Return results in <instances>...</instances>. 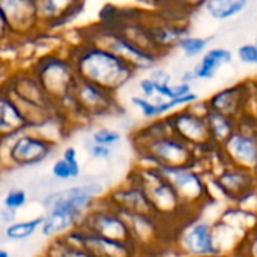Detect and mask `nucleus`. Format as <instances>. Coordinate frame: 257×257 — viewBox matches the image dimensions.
<instances>
[{
    "mask_svg": "<svg viewBox=\"0 0 257 257\" xmlns=\"http://www.w3.org/2000/svg\"><path fill=\"white\" fill-rule=\"evenodd\" d=\"M80 41L90 42L99 47H104L128 62L137 72L143 71H152L158 66L161 56L149 51L148 48L137 44L134 39H131L126 33L122 30L105 26V24H95L92 27H86L81 30Z\"/></svg>",
    "mask_w": 257,
    "mask_h": 257,
    "instance_id": "nucleus-7",
    "label": "nucleus"
},
{
    "mask_svg": "<svg viewBox=\"0 0 257 257\" xmlns=\"http://www.w3.org/2000/svg\"><path fill=\"white\" fill-rule=\"evenodd\" d=\"M128 178L143 188L157 215L175 230L187 220L197 217L184 205V202L160 169L137 164L128 173Z\"/></svg>",
    "mask_w": 257,
    "mask_h": 257,
    "instance_id": "nucleus-6",
    "label": "nucleus"
},
{
    "mask_svg": "<svg viewBox=\"0 0 257 257\" xmlns=\"http://www.w3.org/2000/svg\"><path fill=\"white\" fill-rule=\"evenodd\" d=\"M63 238L78 247L86 248L95 257H142L139 248L131 242H122V241L102 238L81 227L72 229Z\"/></svg>",
    "mask_w": 257,
    "mask_h": 257,
    "instance_id": "nucleus-17",
    "label": "nucleus"
},
{
    "mask_svg": "<svg viewBox=\"0 0 257 257\" xmlns=\"http://www.w3.org/2000/svg\"><path fill=\"white\" fill-rule=\"evenodd\" d=\"M0 145L5 169H27L47 161L56 152L59 142L35 130H26Z\"/></svg>",
    "mask_w": 257,
    "mask_h": 257,
    "instance_id": "nucleus-9",
    "label": "nucleus"
},
{
    "mask_svg": "<svg viewBox=\"0 0 257 257\" xmlns=\"http://www.w3.org/2000/svg\"><path fill=\"white\" fill-rule=\"evenodd\" d=\"M253 173H254V176H256V179H257V164L254 166V169H253Z\"/></svg>",
    "mask_w": 257,
    "mask_h": 257,
    "instance_id": "nucleus-41",
    "label": "nucleus"
},
{
    "mask_svg": "<svg viewBox=\"0 0 257 257\" xmlns=\"http://www.w3.org/2000/svg\"><path fill=\"white\" fill-rule=\"evenodd\" d=\"M44 254L47 257H95L86 248L66 241L63 236L48 241Z\"/></svg>",
    "mask_w": 257,
    "mask_h": 257,
    "instance_id": "nucleus-29",
    "label": "nucleus"
},
{
    "mask_svg": "<svg viewBox=\"0 0 257 257\" xmlns=\"http://www.w3.org/2000/svg\"><path fill=\"white\" fill-rule=\"evenodd\" d=\"M137 89H139L140 96H143L148 101L155 102V104L173 101V99L187 96L194 92L191 84H185V83H179V81L170 83V84H163V83H157V81L151 80L149 77L140 78Z\"/></svg>",
    "mask_w": 257,
    "mask_h": 257,
    "instance_id": "nucleus-21",
    "label": "nucleus"
},
{
    "mask_svg": "<svg viewBox=\"0 0 257 257\" xmlns=\"http://www.w3.org/2000/svg\"><path fill=\"white\" fill-rule=\"evenodd\" d=\"M89 142L95 143V145H101L105 148L113 149L114 146H117L122 142V134L120 131L110 128V126H99L96 130H93L90 133V139Z\"/></svg>",
    "mask_w": 257,
    "mask_h": 257,
    "instance_id": "nucleus-30",
    "label": "nucleus"
},
{
    "mask_svg": "<svg viewBox=\"0 0 257 257\" xmlns=\"http://www.w3.org/2000/svg\"><path fill=\"white\" fill-rule=\"evenodd\" d=\"M27 202H29V196H27L26 190H23V188H12V190H9L5 194L2 206L9 209V211L18 212L20 209H23L27 205Z\"/></svg>",
    "mask_w": 257,
    "mask_h": 257,
    "instance_id": "nucleus-31",
    "label": "nucleus"
},
{
    "mask_svg": "<svg viewBox=\"0 0 257 257\" xmlns=\"http://www.w3.org/2000/svg\"><path fill=\"white\" fill-rule=\"evenodd\" d=\"M131 143L140 166L200 169L199 154L170 131L166 117L142 125L131 134Z\"/></svg>",
    "mask_w": 257,
    "mask_h": 257,
    "instance_id": "nucleus-2",
    "label": "nucleus"
},
{
    "mask_svg": "<svg viewBox=\"0 0 257 257\" xmlns=\"http://www.w3.org/2000/svg\"><path fill=\"white\" fill-rule=\"evenodd\" d=\"M173 248L182 257L221 256L215 239L214 223L199 215L187 220L176 229Z\"/></svg>",
    "mask_w": 257,
    "mask_h": 257,
    "instance_id": "nucleus-11",
    "label": "nucleus"
},
{
    "mask_svg": "<svg viewBox=\"0 0 257 257\" xmlns=\"http://www.w3.org/2000/svg\"><path fill=\"white\" fill-rule=\"evenodd\" d=\"M12 36L18 41L29 39L41 32L38 6L33 0H0Z\"/></svg>",
    "mask_w": 257,
    "mask_h": 257,
    "instance_id": "nucleus-18",
    "label": "nucleus"
},
{
    "mask_svg": "<svg viewBox=\"0 0 257 257\" xmlns=\"http://www.w3.org/2000/svg\"><path fill=\"white\" fill-rule=\"evenodd\" d=\"M105 196V187L98 179H89L48 193L42 199L45 209L41 235L48 241L62 238L78 227L83 217Z\"/></svg>",
    "mask_w": 257,
    "mask_h": 257,
    "instance_id": "nucleus-1",
    "label": "nucleus"
},
{
    "mask_svg": "<svg viewBox=\"0 0 257 257\" xmlns=\"http://www.w3.org/2000/svg\"><path fill=\"white\" fill-rule=\"evenodd\" d=\"M218 151L223 164L253 170L257 164V126L239 125Z\"/></svg>",
    "mask_w": 257,
    "mask_h": 257,
    "instance_id": "nucleus-15",
    "label": "nucleus"
},
{
    "mask_svg": "<svg viewBox=\"0 0 257 257\" xmlns=\"http://www.w3.org/2000/svg\"><path fill=\"white\" fill-rule=\"evenodd\" d=\"M51 176L57 181H75L81 176V164L78 161V152L74 146H66L60 158H57L51 166Z\"/></svg>",
    "mask_w": 257,
    "mask_h": 257,
    "instance_id": "nucleus-24",
    "label": "nucleus"
},
{
    "mask_svg": "<svg viewBox=\"0 0 257 257\" xmlns=\"http://www.w3.org/2000/svg\"><path fill=\"white\" fill-rule=\"evenodd\" d=\"M42 223H44V215L29 220H17L15 223L3 229V235L8 241H14V242L26 241L33 235H36L38 232H41Z\"/></svg>",
    "mask_w": 257,
    "mask_h": 257,
    "instance_id": "nucleus-27",
    "label": "nucleus"
},
{
    "mask_svg": "<svg viewBox=\"0 0 257 257\" xmlns=\"http://www.w3.org/2000/svg\"><path fill=\"white\" fill-rule=\"evenodd\" d=\"M236 56L241 63L248 66H257V38L251 42L241 44L236 50Z\"/></svg>",
    "mask_w": 257,
    "mask_h": 257,
    "instance_id": "nucleus-33",
    "label": "nucleus"
},
{
    "mask_svg": "<svg viewBox=\"0 0 257 257\" xmlns=\"http://www.w3.org/2000/svg\"><path fill=\"white\" fill-rule=\"evenodd\" d=\"M12 69L14 68H9L8 65H5L3 62H0V90L3 89V84H5V81H6V78H8V75H9V72Z\"/></svg>",
    "mask_w": 257,
    "mask_h": 257,
    "instance_id": "nucleus-38",
    "label": "nucleus"
},
{
    "mask_svg": "<svg viewBox=\"0 0 257 257\" xmlns=\"http://www.w3.org/2000/svg\"><path fill=\"white\" fill-rule=\"evenodd\" d=\"M206 122L209 126V133L212 137V142L220 148L238 128H239V120L217 111H206Z\"/></svg>",
    "mask_w": 257,
    "mask_h": 257,
    "instance_id": "nucleus-26",
    "label": "nucleus"
},
{
    "mask_svg": "<svg viewBox=\"0 0 257 257\" xmlns=\"http://www.w3.org/2000/svg\"><path fill=\"white\" fill-rule=\"evenodd\" d=\"M199 101V95L196 92L187 95V96H182V98H178V99H173V101H167V102H161V104H155V102H151L148 101L146 98L140 96L139 93L137 95H131L130 98V104L142 114L143 119H146L148 122L151 120H157V119H163V117H167L169 114L175 113L176 110L179 108H184V107H188L194 102Z\"/></svg>",
    "mask_w": 257,
    "mask_h": 257,
    "instance_id": "nucleus-20",
    "label": "nucleus"
},
{
    "mask_svg": "<svg viewBox=\"0 0 257 257\" xmlns=\"http://www.w3.org/2000/svg\"><path fill=\"white\" fill-rule=\"evenodd\" d=\"M38 257H47V256H45L44 253H41V254H39V256H38Z\"/></svg>",
    "mask_w": 257,
    "mask_h": 257,
    "instance_id": "nucleus-43",
    "label": "nucleus"
},
{
    "mask_svg": "<svg viewBox=\"0 0 257 257\" xmlns=\"http://www.w3.org/2000/svg\"><path fill=\"white\" fill-rule=\"evenodd\" d=\"M78 227H81L93 235L102 236V238L134 244L126 220L123 218V215L120 212H117L114 208H111L104 200V197L99 199L93 205V208L83 217Z\"/></svg>",
    "mask_w": 257,
    "mask_h": 257,
    "instance_id": "nucleus-14",
    "label": "nucleus"
},
{
    "mask_svg": "<svg viewBox=\"0 0 257 257\" xmlns=\"http://www.w3.org/2000/svg\"><path fill=\"white\" fill-rule=\"evenodd\" d=\"M233 254L236 257H257V224L245 233Z\"/></svg>",
    "mask_w": 257,
    "mask_h": 257,
    "instance_id": "nucleus-32",
    "label": "nucleus"
},
{
    "mask_svg": "<svg viewBox=\"0 0 257 257\" xmlns=\"http://www.w3.org/2000/svg\"><path fill=\"white\" fill-rule=\"evenodd\" d=\"M232 60H233V53L229 48L211 47L191 69L194 81L212 80L217 75V71L226 65H230Z\"/></svg>",
    "mask_w": 257,
    "mask_h": 257,
    "instance_id": "nucleus-23",
    "label": "nucleus"
},
{
    "mask_svg": "<svg viewBox=\"0 0 257 257\" xmlns=\"http://www.w3.org/2000/svg\"><path fill=\"white\" fill-rule=\"evenodd\" d=\"M5 166H3V161H2V145H0V170H3Z\"/></svg>",
    "mask_w": 257,
    "mask_h": 257,
    "instance_id": "nucleus-40",
    "label": "nucleus"
},
{
    "mask_svg": "<svg viewBox=\"0 0 257 257\" xmlns=\"http://www.w3.org/2000/svg\"><path fill=\"white\" fill-rule=\"evenodd\" d=\"M104 200L120 214L158 217L143 188L130 178H126L122 184L107 191Z\"/></svg>",
    "mask_w": 257,
    "mask_h": 257,
    "instance_id": "nucleus-16",
    "label": "nucleus"
},
{
    "mask_svg": "<svg viewBox=\"0 0 257 257\" xmlns=\"http://www.w3.org/2000/svg\"><path fill=\"white\" fill-rule=\"evenodd\" d=\"M65 51L72 60L80 80L93 83L113 93L122 90L139 74L128 62L110 50L90 42L78 39Z\"/></svg>",
    "mask_w": 257,
    "mask_h": 257,
    "instance_id": "nucleus-4",
    "label": "nucleus"
},
{
    "mask_svg": "<svg viewBox=\"0 0 257 257\" xmlns=\"http://www.w3.org/2000/svg\"><path fill=\"white\" fill-rule=\"evenodd\" d=\"M3 90L17 102L30 130L45 134L47 130H65L72 125L26 66L15 68L9 72Z\"/></svg>",
    "mask_w": 257,
    "mask_h": 257,
    "instance_id": "nucleus-3",
    "label": "nucleus"
},
{
    "mask_svg": "<svg viewBox=\"0 0 257 257\" xmlns=\"http://www.w3.org/2000/svg\"><path fill=\"white\" fill-rule=\"evenodd\" d=\"M151 80H154V81H157V83H163V84H170V83H173V75L167 71V69H164V68H155V69H152L151 72H149V75H148Z\"/></svg>",
    "mask_w": 257,
    "mask_h": 257,
    "instance_id": "nucleus-36",
    "label": "nucleus"
},
{
    "mask_svg": "<svg viewBox=\"0 0 257 257\" xmlns=\"http://www.w3.org/2000/svg\"><path fill=\"white\" fill-rule=\"evenodd\" d=\"M86 149H87L89 157L92 160H96V161H108L113 157V149L101 146V145H95L92 142H87Z\"/></svg>",
    "mask_w": 257,
    "mask_h": 257,
    "instance_id": "nucleus-34",
    "label": "nucleus"
},
{
    "mask_svg": "<svg viewBox=\"0 0 257 257\" xmlns=\"http://www.w3.org/2000/svg\"><path fill=\"white\" fill-rule=\"evenodd\" d=\"M253 93L250 89V84L242 81L236 83L233 86H227L218 92H215L212 96L205 99L208 110L217 111L235 119H241L247 114V107L251 99Z\"/></svg>",
    "mask_w": 257,
    "mask_h": 257,
    "instance_id": "nucleus-19",
    "label": "nucleus"
},
{
    "mask_svg": "<svg viewBox=\"0 0 257 257\" xmlns=\"http://www.w3.org/2000/svg\"><path fill=\"white\" fill-rule=\"evenodd\" d=\"M30 130L27 119L17 102L2 89L0 90V143Z\"/></svg>",
    "mask_w": 257,
    "mask_h": 257,
    "instance_id": "nucleus-22",
    "label": "nucleus"
},
{
    "mask_svg": "<svg viewBox=\"0 0 257 257\" xmlns=\"http://www.w3.org/2000/svg\"><path fill=\"white\" fill-rule=\"evenodd\" d=\"M75 117L78 120H95L117 114L120 104L117 93H113L93 83L78 80L74 90Z\"/></svg>",
    "mask_w": 257,
    "mask_h": 257,
    "instance_id": "nucleus-13",
    "label": "nucleus"
},
{
    "mask_svg": "<svg viewBox=\"0 0 257 257\" xmlns=\"http://www.w3.org/2000/svg\"><path fill=\"white\" fill-rule=\"evenodd\" d=\"M17 221V212H14V211H9V209H6V208H0V223L6 227V226H9V224H12V223H15Z\"/></svg>",
    "mask_w": 257,
    "mask_h": 257,
    "instance_id": "nucleus-37",
    "label": "nucleus"
},
{
    "mask_svg": "<svg viewBox=\"0 0 257 257\" xmlns=\"http://www.w3.org/2000/svg\"><path fill=\"white\" fill-rule=\"evenodd\" d=\"M203 12L217 21H226L238 17L248 8L247 0H208L200 5Z\"/></svg>",
    "mask_w": 257,
    "mask_h": 257,
    "instance_id": "nucleus-25",
    "label": "nucleus"
},
{
    "mask_svg": "<svg viewBox=\"0 0 257 257\" xmlns=\"http://www.w3.org/2000/svg\"><path fill=\"white\" fill-rule=\"evenodd\" d=\"M206 102L197 101L188 107L179 108L175 113L169 114L167 123L170 126V131L184 143H187L190 148H193L199 157L200 164L203 160L215 155L218 152V146L212 142L209 126L206 122Z\"/></svg>",
    "mask_w": 257,
    "mask_h": 257,
    "instance_id": "nucleus-8",
    "label": "nucleus"
},
{
    "mask_svg": "<svg viewBox=\"0 0 257 257\" xmlns=\"http://www.w3.org/2000/svg\"><path fill=\"white\" fill-rule=\"evenodd\" d=\"M211 188L232 206H242L257 197V179L253 170L223 164L209 175Z\"/></svg>",
    "mask_w": 257,
    "mask_h": 257,
    "instance_id": "nucleus-12",
    "label": "nucleus"
},
{
    "mask_svg": "<svg viewBox=\"0 0 257 257\" xmlns=\"http://www.w3.org/2000/svg\"><path fill=\"white\" fill-rule=\"evenodd\" d=\"M0 257H9V253L5 248H0Z\"/></svg>",
    "mask_w": 257,
    "mask_h": 257,
    "instance_id": "nucleus-39",
    "label": "nucleus"
},
{
    "mask_svg": "<svg viewBox=\"0 0 257 257\" xmlns=\"http://www.w3.org/2000/svg\"><path fill=\"white\" fill-rule=\"evenodd\" d=\"M215 38L211 36H194V35H187L185 38L181 39L178 44L176 50L187 59H197L202 57L209 48L211 44Z\"/></svg>",
    "mask_w": 257,
    "mask_h": 257,
    "instance_id": "nucleus-28",
    "label": "nucleus"
},
{
    "mask_svg": "<svg viewBox=\"0 0 257 257\" xmlns=\"http://www.w3.org/2000/svg\"><path fill=\"white\" fill-rule=\"evenodd\" d=\"M15 39L12 36V32L9 29V24H8V20H6V15H5V11L2 8V3H0V45L9 42Z\"/></svg>",
    "mask_w": 257,
    "mask_h": 257,
    "instance_id": "nucleus-35",
    "label": "nucleus"
},
{
    "mask_svg": "<svg viewBox=\"0 0 257 257\" xmlns=\"http://www.w3.org/2000/svg\"><path fill=\"white\" fill-rule=\"evenodd\" d=\"M160 170L194 215H199L214 202L209 176L199 167H169Z\"/></svg>",
    "mask_w": 257,
    "mask_h": 257,
    "instance_id": "nucleus-10",
    "label": "nucleus"
},
{
    "mask_svg": "<svg viewBox=\"0 0 257 257\" xmlns=\"http://www.w3.org/2000/svg\"><path fill=\"white\" fill-rule=\"evenodd\" d=\"M218 257H236L235 254H223V256H218Z\"/></svg>",
    "mask_w": 257,
    "mask_h": 257,
    "instance_id": "nucleus-42",
    "label": "nucleus"
},
{
    "mask_svg": "<svg viewBox=\"0 0 257 257\" xmlns=\"http://www.w3.org/2000/svg\"><path fill=\"white\" fill-rule=\"evenodd\" d=\"M26 68L36 78L47 95L57 104L60 111L71 120V123H74V90L80 78L77 77L74 63L65 48L45 51L30 60Z\"/></svg>",
    "mask_w": 257,
    "mask_h": 257,
    "instance_id": "nucleus-5",
    "label": "nucleus"
}]
</instances>
